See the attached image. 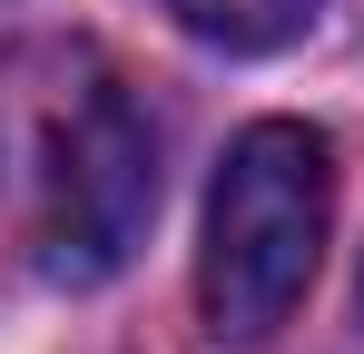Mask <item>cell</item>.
Masks as SVG:
<instances>
[{"instance_id":"6da1fadb","label":"cell","mask_w":364,"mask_h":354,"mask_svg":"<svg viewBox=\"0 0 364 354\" xmlns=\"http://www.w3.org/2000/svg\"><path fill=\"white\" fill-rule=\"evenodd\" d=\"M158 217V128L99 40L0 50V246L40 286H109Z\"/></svg>"},{"instance_id":"7a4b0ae2","label":"cell","mask_w":364,"mask_h":354,"mask_svg":"<svg viewBox=\"0 0 364 354\" xmlns=\"http://www.w3.org/2000/svg\"><path fill=\"white\" fill-rule=\"evenodd\" d=\"M335 227V148L305 118H256L207 187L197 246V315L217 345H266L315 286V256Z\"/></svg>"},{"instance_id":"3957f363","label":"cell","mask_w":364,"mask_h":354,"mask_svg":"<svg viewBox=\"0 0 364 354\" xmlns=\"http://www.w3.org/2000/svg\"><path fill=\"white\" fill-rule=\"evenodd\" d=\"M158 10L178 20L187 40H207V50L266 59V50H286V40H305L325 0H158Z\"/></svg>"}]
</instances>
